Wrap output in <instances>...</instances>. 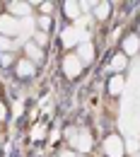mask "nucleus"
<instances>
[{
	"instance_id": "1",
	"label": "nucleus",
	"mask_w": 140,
	"mask_h": 157,
	"mask_svg": "<svg viewBox=\"0 0 140 157\" xmlns=\"http://www.w3.org/2000/svg\"><path fill=\"white\" fill-rule=\"evenodd\" d=\"M123 48H126L128 53H135V51L140 48V41H138V36H133V34H131V36H126V39H123Z\"/></svg>"
},
{
	"instance_id": "2",
	"label": "nucleus",
	"mask_w": 140,
	"mask_h": 157,
	"mask_svg": "<svg viewBox=\"0 0 140 157\" xmlns=\"http://www.w3.org/2000/svg\"><path fill=\"white\" fill-rule=\"evenodd\" d=\"M121 85H123V80H121V78H111V87H109V90H111V94L121 92Z\"/></svg>"
},
{
	"instance_id": "3",
	"label": "nucleus",
	"mask_w": 140,
	"mask_h": 157,
	"mask_svg": "<svg viewBox=\"0 0 140 157\" xmlns=\"http://www.w3.org/2000/svg\"><path fill=\"white\" fill-rule=\"evenodd\" d=\"M111 63H114V68H116V70H121V68H123V56H119V58H114Z\"/></svg>"
}]
</instances>
